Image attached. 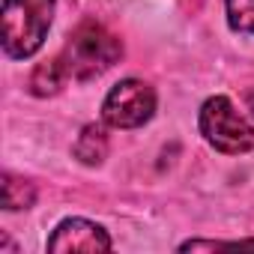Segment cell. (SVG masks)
Returning <instances> with one entry per match:
<instances>
[{"mask_svg": "<svg viewBox=\"0 0 254 254\" xmlns=\"http://www.w3.org/2000/svg\"><path fill=\"white\" fill-rule=\"evenodd\" d=\"M36 200V189L27 180H18L12 174H3V206L6 209H27Z\"/></svg>", "mask_w": 254, "mask_h": 254, "instance_id": "cell-8", "label": "cell"}, {"mask_svg": "<svg viewBox=\"0 0 254 254\" xmlns=\"http://www.w3.org/2000/svg\"><path fill=\"white\" fill-rule=\"evenodd\" d=\"M123 54V45L114 33H108L102 24L96 21H84L81 27L72 30L60 60L69 72V78L75 81H90L96 75H102L105 69H111Z\"/></svg>", "mask_w": 254, "mask_h": 254, "instance_id": "cell-2", "label": "cell"}, {"mask_svg": "<svg viewBox=\"0 0 254 254\" xmlns=\"http://www.w3.org/2000/svg\"><path fill=\"white\" fill-rule=\"evenodd\" d=\"M200 132L221 153L236 156V153H248L254 147V129L233 108V102L224 99V96H212V99L203 102V108H200Z\"/></svg>", "mask_w": 254, "mask_h": 254, "instance_id": "cell-3", "label": "cell"}, {"mask_svg": "<svg viewBox=\"0 0 254 254\" xmlns=\"http://www.w3.org/2000/svg\"><path fill=\"white\" fill-rule=\"evenodd\" d=\"M248 102H251V111H254V93H248Z\"/></svg>", "mask_w": 254, "mask_h": 254, "instance_id": "cell-10", "label": "cell"}, {"mask_svg": "<svg viewBox=\"0 0 254 254\" xmlns=\"http://www.w3.org/2000/svg\"><path fill=\"white\" fill-rule=\"evenodd\" d=\"M69 81V72L63 66V60H48V63H39L30 75V93L33 96H54L60 93V87Z\"/></svg>", "mask_w": 254, "mask_h": 254, "instance_id": "cell-6", "label": "cell"}, {"mask_svg": "<svg viewBox=\"0 0 254 254\" xmlns=\"http://www.w3.org/2000/svg\"><path fill=\"white\" fill-rule=\"evenodd\" d=\"M156 111V93L150 84L144 81H120L108 99H105V123L114 126V129H135V126H144Z\"/></svg>", "mask_w": 254, "mask_h": 254, "instance_id": "cell-4", "label": "cell"}, {"mask_svg": "<svg viewBox=\"0 0 254 254\" xmlns=\"http://www.w3.org/2000/svg\"><path fill=\"white\" fill-rule=\"evenodd\" d=\"M227 21L239 33H254V0H227Z\"/></svg>", "mask_w": 254, "mask_h": 254, "instance_id": "cell-9", "label": "cell"}, {"mask_svg": "<svg viewBox=\"0 0 254 254\" xmlns=\"http://www.w3.org/2000/svg\"><path fill=\"white\" fill-rule=\"evenodd\" d=\"M108 156V135L102 126H84L78 141H75V159L84 165H102Z\"/></svg>", "mask_w": 254, "mask_h": 254, "instance_id": "cell-7", "label": "cell"}, {"mask_svg": "<svg viewBox=\"0 0 254 254\" xmlns=\"http://www.w3.org/2000/svg\"><path fill=\"white\" fill-rule=\"evenodd\" d=\"M48 251H111V236L87 218H66L48 239Z\"/></svg>", "mask_w": 254, "mask_h": 254, "instance_id": "cell-5", "label": "cell"}, {"mask_svg": "<svg viewBox=\"0 0 254 254\" xmlns=\"http://www.w3.org/2000/svg\"><path fill=\"white\" fill-rule=\"evenodd\" d=\"M54 18V0H3V51L15 60L36 54Z\"/></svg>", "mask_w": 254, "mask_h": 254, "instance_id": "cell-1", "label": "cell"}]
</instances>
